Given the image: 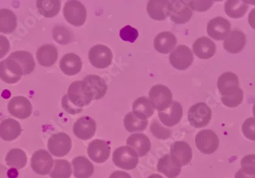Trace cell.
<instances>
[{"mask_svg":"<svg viewBox=\"0 0 255 178\" xmlns=\"http://www.w3.org/2000/svg\"><path fill=\"white\" fill-rule=\"evenodd\" d=\"M157 169V172L164 174L168 178H176L181 172V168L172 161L170 155H165L160 158Z\"/></svg>","mask_w":255,"mask_h":178,"instance_id":"32","label":"cell"},{"mask_svg":"<svg viewBox=\"0 0 255 178\" xmlns=\"http://www.w3.org/2000/svg\"><path fill=\"white\" fill-rule=\"evenodd\" d=\"M217 86L219 93L227 87L239 86V77L233 72L223 73L218 79Z\"/></svg>","mask_w":255,"mask_h":178,"instance_id":"40","label":"cell"},{"mask_svg":"<svg viewBox=\"0 0 255 178\" xmlns=\"http://www.w3.org/2000/svg\"><path fill=\"white\" fill-rule=\"evenodd\" d=\"M169 16L176 24H185L190 21L193 15L187 1L173 0L168 5Z\"/></svg>","mask_w":255,"mask_h":178,"instance_id":"9","label":"cell"},{"mask_svg":"<svg viewBox=\"0 0 255 178\" xmlns=\"http://www.w3.org/2000/svg\"><path fill=\"white\" fill-rule=\"evenodd\" d=\"M58 53L55 46L47 44L41 46L36 53L37 60L40 65L49 67L54 65L57 60Z\"/></svg>","mask_w":255,"mask_h":178,"instance_id":"28","label":"cell"},{"mask_svg":"<svg viewBox=\"0 0 255 178\" xmlns=\"http://www.w3.org/2000/svg\"><path fill=\"white\" fill-rule=\"evenodd\" d=\"M195 142L196 148L205 155H211L219 149V138L214 132L210 129L199 132L196 135Z\"/></svg>","mask_w":255,"mask_h":178,"instance_id":"8","label":"cell"},{"mask_svg":"<svg viewBox=\"0 0 255 178\" xmlns=\"http://www.w3.org/2000/svg\"><path fill=\"white\" fill-rule=\"evenodd\" d=\"M60 68L66 75L74 76L80 73L82 69V61L77 54L69 53L61 58Z\"/></svg>","mask_w":255,"mask_h":178,"instance_id":"24","label":"cell"},{"mask_svg":"<svg viewBox=\"0 0 255 178\" xmlns=\"http://www.w3.org/2000/svg\"><path fill=\"white\" fill-rule=\"evenodd\" d=\"M149 100L155 110L162 112L168 108L173 103V94L168 87L157 84L150 88Z\"/></svg>","mask_w":255,"mask_h":178,"instance_id":"3","label":"cell"},{"mask_svg":"<svg viewBox=\"0 0 255 178\" xmlns=\"http://www.w3.org/2000/svg\"><path fill=\"white\" fill-rule=\"evenodd\" d=\"M189 123L193 127H205L210 124L212 119V110L205 103H197L190 107L188 111Z\"/></svg>","mask_w":255,"mask_h":178,"instance_id":"4","label":"cell"},{"mask_svg":"<svg viewBox=\"0 0 255 178\" xmlns=\"http://www.w3.org/2000/svg\"><path fill=\"white\" fill-rule=\"evenodd\" d=\"M96 130V122L90 116L80 117L74 125V135L82 140H89L94 137Z\"/></svg>","mask_w":255,"mask_h":178,"instance_id":"17","label":"cell"},{"mask_svg":"<svg viewBox=\"0 0 255 178\" xmlns=\"http://www.w3.org/2000/svg\"><path fill=\"white\" fill-rule=\"evenodd\" d=\"M113 58L112 50L103 44L94 45L89 51V61L96 68H107L112 64Z\"/></svg>","mask_w":255,"mask_h":178,"instance_id":"6","label":"cell"},{"mask_svg":"<svg viewBox=\"0 0 255 178\" xmlns=\"http://www.w3.org/2000/svg\"><path fill=\"white\" fill-rule=\"evenodd\" d=\"M253 114H254V116H255V104H254V106H253Z\"/></svg>","mask_w":255,"mask_h":178,"instance_id":"51","label":"cell"},{"mask_svg":"<svg viewBox=\"0 0 255 178\" xmlns=\"http://www.w3.org/2000/svg\"><path fill=\"white\" fill-rule=\"evenodd\" d=\"M120 35L123 41L134 43L138 38L139 34L136 28H133L131 25H126L120 30Z\"/></svg>","mask_w":255,"mask_h":178,"instance_id":"43","label":"cell"},{"mask_svg":"<svg viewBox=\"0 0 255 178\" xmlns=\"http://www.w3.org/2000/svg\"><path fill=\"white\" fill-rule=\"evenodd\" d=\"M5 160L8 167L21 169L27 164L26 153L20 149H11L7 154Z\"/></svg>","mask_w":255,"mask_h":178,"instance_id":"37","label":"cell"},{"mask_svg":"<svg viewBox=\"0 0 255 178\" xmlns=\"http://www.w3.org/2000/svg\"><path fill=\"white\" fill-rule=\"evenodd\" d=\"M193 49V52L199 58L207 60L216 54V45L214 41L208 37H201L194 41Z\"/></svg>","mask_w":255,"mask_h":178,"instance_id":"20","label":"cell"},{"mask_svg":"<svg viewBox=\"0 0 255 178\" xmlns=\"http://www.w3.org/2000/svg\"><path fill=\"white\" fill-rule=\"evenodd\" d=\"M72 165L76 178H90L94 174V165L84 156L76 157L72 161Z\"/></svg>","mask_w":255,"mask_h":178,"instance_id":"29","label":"cell"},{"mask_svg":"<svg viewBox=\"0 0 255 178\" xmlns=\"http://www.w3.org/2000/svg\"><path fill=\"white\" fill-rule=\"evenodd\" d=\"M246 35L240 30H233L228 34L223 41L225 50L231 54H238L244 49Z\"/></svg>","mask_w":255,"mask_h":178,"instance_id":"19","label":"cell"},{"mask_svg":"<svg viewBox=\"0 0 255 178\" xmlns=\"http://www.w3.org/2000/svg\"><path fill=\"white\" fill-rule=\"evenodd\" d=\"M249 23L250 26L255 30V8H253L249 13Z\"/></svg>","mask_w":255,"mask_h":178,"instance_id":"48","label":"cell"},{"mask_svg":"<svg viewBox=\"0 0 255 178\" xmlns=\"http://www.w3.org/2000/svg\"><path fill=\"white\" fill-rule=\"evenodd\" d=\"M177 40L170 31H162L154 38V48L160 54H168L175 47Z\"/></svg>","mask_w":255,"mask_h":178,"instance_id":"23","label":"cell"},{"mask_svg":"<svg viewBox=\"0 0 255 178\" xmlns=\"http://www.w3.org/2000/svg\"><path fill=\"white\" fill-rule=\"evenodd\" d=\"M242 133L243 135L252 141H255V119L249 118L242 125Z\"/></svg>","mask_w":255,"mask_h":178,"instance_id":"44","label":"cell"},{"mask_svg":"<svg viewBox=\"0 0 255 178\" xmlns=\"http://www.w3.org/2000/svg\"><path fill=\"white\" fill-rule=\"evenodd\" d=\"M235 178H255V176H251V175H246V174L242 172V169H240V170L236 172Z\"/></svg>","mask_w":255,"mask_h":178,"instance_id":"49","label":"cell"},{"mask_svg":"<svg viewBox=\"0 0 255 178\" xmlns=\"http://www.w3.org/2000/svg\"><path fill=\"white\" fill-rule=\"evenodd\" d=\"M111 148L108 142L102 139L92 141L87 148L89 157L96 163H103L107 162L110 156Z\"/></svg>","mask_w":255,"mask_h":178,"instance_id":"15","label":"cell"},{"mask_svg":"<svg viewBox=\"0 0 255 178\" xmlns=\"http://www.w3.org/2000/svg\"><path fill=\"white\" fill-rule=\"evenodd\" d=\"M21 131L19 123L12 119H7L0 123V138L6 142L18 139Z\"/></svg>","mask_w":255,"mask_h":178,"instance_id":"27","label":"cell"},{"mask_svg":"<svg viewBox=\"0 0 255 178\" xmlns=\"http://www.w3.org/2000/svg\"><path fill=\"white\" fill-rule=\"evenodd\" d=\"M126 144L127 146H129L135 151L138 157L146 156L151 149L150 139L146 135L142 133H135L131 135L126 140Z\"/></svg>","mask_w":255,"mask_h":178,"instance_id":"22","label":"cell"},{"mask_svg":"<svg viewBox=\"0 0 255 178\" xmlns=\"http://www.w3.org/2000/svg\"><path fill=\"white\" fill-rule=\"evenodd\" d=\"M221 93V100L225 106L236 108L243 101L244 93L239 86H232L224 89Z\"/></svg>","mask_w":255,"mask_h":178,"instance_id":"26","label":"cell"},{"mask_svg":"<svg viewBox=\"0 0 255 178\" xmlns=\"http://www.w3.org/2000/svg\"><path fill=\"white\" fill-rule=\"evenodd\" d=\"M22 75L24 74L19 64L10 57L0 62V79L6 84H15Z\"/></svg>","mask_w":255,"mask_h":178,"instance_id":"10","label":"cell"},{"mask_svg":"<svg viewBox=\"0 0 255 178\" xmlns=\"http://www.w3.org/2000/svg\"><path fill=\"white\" fill-rule=\"evenodd\" d=\"M113 161L120 169L131 171L135 169L138 164V156L129 146H122L113 152Z\"/></svg>","mask_w":255,"mask_h":178,"instance_id":"2","label":"cell"},{"mask_svg":"<svg viewBox=\"0 0 255 178\" xmlns=\"http://www.w3.org/2000/svg\"><path fill=\"white\" fill-rule=\"evenodd\" d=\"M242 172L248 175H255V155L245 156L241 161Z\"/></svg>","mask_w":255,"mask_h":178,"instance_id":"42","label":"cell"},{"mask_svg":"<svg viewBox=\"0 0 255 178\" xmlns=\"http://www.w3.org/2000/svg\"><path fill=\"white\" fill-rule=\"evenodd\" d=\"M147 178H164L163 177L160 176L159 175H156V174H154V175H150Z\"/></svg>","mask_w":255,"mask_h":178,"instance_id":"50","label":"cell"},{"mask_svg":"<svg viewBox=\"0 0 255 178\" xmlns=\"http://www.w3.org/2000/svg\"><path fill=\"white\" fill-rule=\"evenodd\" d=\"M213 1H189L188 4L191 9L197 11H205L213 5Z\"/></svg>","mask_w":255,"mask_h":178,"instance_id":"45","label":"cell"},{"mask_svg":"<svg viewBox=\"0 0 255 178\" xmlns=\"http://www.w3.org/2000/svg\"><path fill=\"white\" fill-rule=\"evenodd\" d=\"M167 0H150L147 3V11L150 18L157 21H163L169 16Z\"/></svg>","mask_w":255,"mask_h":178,"instance_id":"25","label":"cell"},{"mask_svg":"<svg viewBox=\"0 0 255 178\" xmlns=\"http://www.w3.org/2000/svg\"><path fill=\"white\" fill-rule=\"evenodd\" d=\"M10 48L9 41L8 38L3 35H0V59L5 57Z\"/></svg>","mask_w":255,"mask_h":178,"instance_id":"46","label":"cell"},{"mask_svg":"<svg viewBox=\"0 0 255 178\" xmlns=\"http://www.w3.org/2000/svg\"><path fill=\"white\" fill-rule=\"evenodd\" d=\"M159 119L164 126L172 127L180 123L183 117V107L179 102L173 101L165 110L158 113Z\"/></svg>","mask_w":255,"mask_h":178,"instance_id":"18","label":"cell"},{"mask_svg":"<svg viewBox=\"0 0 255 178\" xmlns=\"http://www.w3.org/2000/svg\"><path fill=\"white\" fill-rule=\"evenodd\" d=\"M53 38L58 44L66 45L74 40V34L69 31L66 27L62 25H57L53 28Z\"/></svg>","mask_w":255,"mask_h":178,"instance_id":"39","label":"cell"},{"mask_svg":"<svg viewBox=\"0 0 255 178\" xmlns=\"http://www.w3.org/2000/svg\"><path fill=\"white\" fill-rule=\"evenodd\" d=\"M72 175V168L70 162L66 160H56L54 168L50 176L51 178H70Z\"/></svg>","mask_w":255,"mask_h":178,"instance_id":"38","label":"cell"},{"mask_svg":"<svg viewBox=\"0 0 255 178\" xmlns=\"http://www.w3.org/2000/svg\"><path fill=\"white\" fill-rule=\"evenodd\" d=\"M148 125L147 120H143L136 116L133 112L126 115L124 118V126L129 133L142 132L145 130Z\"/></svg>","mask_w":255,"mask_h":178,"instance_id":"36","label":"cell"},{"mask_svg":"<svg viewBox=\"0 0 255 178\" xmlns=\"http://www.w3.org/2000/svg\"><path fill=\"white\" fill-rule=\"evenodd\" d=\"M63 13L66 21L74 26H82L87 20V9L85 6L76 0L68 1L65 4Z\"/></svg>","mask_w":255,"mask_h":178,"instance_id":"5","label":"cell"},{"mask_svg":"<svg viewBox=\"0 0 255 178\" xmlns=\"http://www.w3.org/2000/svg\"><path fill=\"white\" fill-rule=\"evenodd\" d=\"M150 131L156 138L162 140L169 139L171 136V131L170 129L163 127L157 120H153L150 125Z\"/></svg>","mask_w":255,"mask_h":178,"instance_id":"41","label":"cell"},{"mask_svg":"<svg viewBox=\"0 0 255 178\" xmlns=\"http://www.w3.org/2000/svg\"><path fill=\"white\" fill-rule=\"evenodd\" d=\"M170 158L179 167L186 166L191 162L193 158L191 147L183 141L174 142L170 148Z\"/></svg>","mask_w":255,"mask_h":178,"instance_id":"13","label":"cell"},{"mask_svg":"<svg viewBox=\"0 0 255 178\" xmlns=\"http://www.w3.org/2000/svg\"><path fill=\"white\" fill-rule=\"evenodd\" d=\"M249 9V3L243 0H229L225 3V11L233 18H241Z\"/></svg>","mask_w":255,"mask_h":178,"instance_id":"33","label":"cell"},{"mask_svg":"<svg viewBox=\"0 0 255 178\" xmlns=\"http://www.w3.org/2000/svg\"><path fill=\"white\" fill-rule=\"evenodd\" d=\"M17 27V18L13 11L6 8L0 9V32L9 34Z\"/></svg>","mask_w":255,"mask_h":178,"instance_id":"34","label":"cell"},{"mask_svg":"<svg viewBox=\"0 0 255 178\" xmlns=\"http://www.w3.org/2000/svg\"><path fill=\"white\" fill-rule=\"evenodd\" d=\"M170 64L179 70L188 69L193 62V54L187 45H179L169 57Z\"/></svg>","mask_w":255,"mask_h":178,"instance_id":"12","label":"cell"},{"mask_svg":"<svg viewBox=\"0 0 255 178\" xmlns=\"http://www.w3.org/2000/svg\"><path fill=\"white\" fill-rule=\"evenodd\" d=\"M48 148L50 153L55 157H64L71 152L72 141L66 133H56L48 139Z\"/></svg>","mask_w":255,"mask_h":178,"instance_id":"7","label":"cell"},{"mask_svg":"<svg viewBox=\"0 0 255 178\" xmlns=\"http://www.w3.org/2000/svg\"><path fill=\"white\" fill-rule=\"evenodd\" d=\"M54 163L52 156L44 149L34 152L31 159V169L39 175H47L51 173Z\"/></svg>","mask_w":255,"mask_h":178,"instance_id":"11","label":"cell"},{"mask_svg":"<svg viewBox=\"0 0 255 178\" xmlns=\"http://www.w3.org/2000/svg\"><path fill=\"white\" fill-rule=\"evenodd\" d=\"M132 110L136 116L145 120L151 117L154 112V106L146 97L136 99L132 104Z\"/></svg>","mask_w":255,"mask_h":178,"instance_id":"31","label":"cell"},{"mask_svg":"<svg viewBox=\"0 0 255 178\" xmlns=\"http://www.w3.org/2000/svg\"><path fill=\"white\" fill-rule=\"evenodd\" d=\"M109 178H131V177L129 174L126 173V172L117 171V172H113Z\"/></svg>","mask_w":255,"mask_h":178,"instance_id":"47","label":"cell"},{"mask_svg":"<svg viewBox=\"0 0 255 178\" xmlns=\"http://www.w3.org/2000/svg\"><path fill=\"white\" fill-rule=\"evenodd\" d=\"M8 110L14 117L25 120L32 113V105L26 97H15L8 102Z\"/></svg>","mask_w":255,"mask_h":178,"instance_id":"14","label":"cell"},{"mask_svg":"<svg viewBox=\"0 0 255 178\" xmlns=\"http://www.w3.org/2000/svg\"><path fill=\"white\" fill-rule=\"evenodd\" d=\"M83 81L90 90V93L93 95L94 100H100L105 96L108 87L107 83L100 76L95 74H90L86 76Z\"/></svg>","mask_w":255,"mask_h":178,"instance_id":"21","label":"cell"},{"mask_svg":"<svg viewBox=\"0 0 255 178\" xmlns=\"http://www.w3.org/2000/svg\"><path fill=\"white\" fill-rule=\"evenodd\" d=\"M8 57L16 61L23 70L24 75H28L33 72L35 67V62L31 53L25 51H18L10 54Z\"/></svg>","mask_w":255,"mask_h":178,"instance_id":"30","label":"cell"},{"mask_svg":"<svg viewBox=\"0 0 255 178\" xmlns=\"http://www.w3.org/2000/svg\"><path fill=\"white\" fill-rule=\"evenodd\" d=\"M37 8L39 13L45 18H53L59 13L61 1L59 0H38Z\"/></svg>","mask_w":255,"mask_h":178,"instance_id":"35","label":"cell"},{"mask_svg":"<svg viewBox=\"0 0 255 178\" xmlns=\"http://www.w3.org/2000/svg\"><path fill=\"white\" fill-rule=\"evenodd\" d=\"M93 98L87 86L84 81H74L70 85L67 94L61 101L64 111L71 115L81 113L84 106H88Z\"/></svg>","mask_w":255,"mask_h":178,"instance_id":"1","label":"cell"},{"mask_svg":"<svg viewBox=\"0 0 255 178\" xmlns=\"http://www.w3.org/2000/svg\"><path fill=\"white\" fill-rule=\"evenodd\" d=\"M231 24L223 17H216L208 23L207 33L212 38L221 41L225 39L230 32Z\"/></svg>","mask_w":255,"mask_h":178,"instance_id":"16","label":"cell"}]
</instances>
